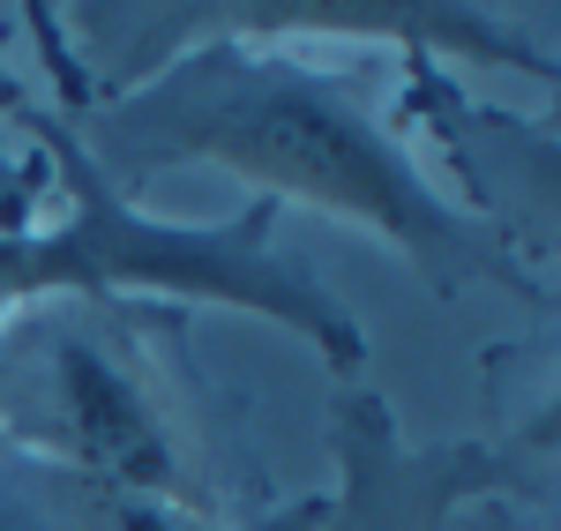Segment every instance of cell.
<instances>
[{
  "mask_svg": "<svg viewBox=\"0 0 561 531\" xmlns=\"http://www.w3.org/2000/svg\"><path fill=\"white\" fill-rule=\"evenodd\" d=\"M412 53L330 38H195L142 83L53 113L113 195H135L180 165L240 173L262 203H307L389 240L434 292L494 285L547 314L554 292L510 224H486L427 173L404 120Z\"/></svg>",
  "mask_w": 561,
  "mask_h": 531,
  "instance_id": "1",
  "label": "cell"
},
{
  "mask_svg": "<svg viewBox=\"0 0 561 531\" xmlns=\"http://www.w3.org/2000/svg\"><path fill=\"white\" fill-rule=\"evenodd\" d=\"M0 442L187 509H270L240 404L173 300H31L0 314Z\"/></svg>",
  "mask_w": 561,
  "mask_h": 531,
  "instance_id": "2",
  "label": "cell"
},
{
  "mask_svg": "<svg viewBox=\"0 0 561 531\" xmlns=\"http://www.w3.org/2000/svg\"><path fill=\"white\" fill-rule=\"evenodd\" d=\"M23 128L53 158L60 210L45 224L0 232V314L31 308V300H68V292L76 300H173V308L210 300V308H240L293 330L337 382H367V330L300 255H277V224H285L277 203L248 195L217 224L150 218L90 173L76 135L45 105L23 113Z\"/></svg>",
  "mask_w": 561,
  "mask_h": 531,
  "instance_id": "3",
  "label": "cell"
},
{
  "mask_svg": "<svg viewBox=\"0 0 561 531\" xmlns=\"http://www.w3.org/2000/svg\"><path fill=\"white\" fill-rule=\"evenodd\" d=\"M337 487L322 494V531H449L472 501H531L554 494V412L510 435L412 442L397 404L375 382H337L330 397Z\"/></svg>",
  "mask_w": 561,
  "mask_h": 531,
  "instance_id": "4",
  "label": "cell"
},
{
  "mask_svg": "<svg viewBox=\"0 0 561 531\" xmlns=\"http://www.w3.org/2000/svg\"><path fill=\"white\" fill-rule=\"evenodd\" d=\"M0 531H322V494H293L270 509H187L135 487H105L83 472L38 464L0 442Z\"/></svg>",
  "mask_w": 561,
  "mask_h": 531,
  "instance_id": "5",
  "label": "cell"
},
{
  "mask_svg": "<svg viewBox=\"0 0 561 531\" xmlns=\"http://www.w3.org/2000/svg\"><path fill=\"white\" fill-rule=\"evenodd\" d=\"M8 45H15V8L0 15V128H8V120H23V113L38 105V97H31V76H15Z\"/></svg>",
  "mask_w": 561,
  "mask_h": 531,
  "instance_id": "6",
  "label": "cell"
}]
</instances>
